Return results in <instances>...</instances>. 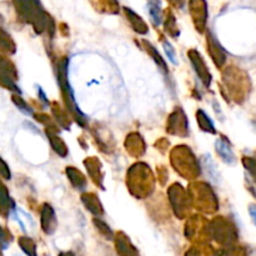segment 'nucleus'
<instances>
[{
	"instance_id": "1",
	"label": "nucleus",
	"mask_w": 256,
	"mask_h": 256,
	"mask_svg": "<svg viewBox=\"0 0 256 256\" xmlns=\"http://www.w3.org/2000/svg\"><path fill=\"white\" fill-rule=\"evenodd\" d=\"M172 164L185 179H192L200 174V165L188 146H178L172 152Z\"/></svg>"
},
{
	"instance_id": "2",
	"label": "nucleus",
	"mask_w": 256,
	"mask_h": 256,
	"mask_svg": "<svg viewBox=\"0 0 256 256\" xmlns=\"http://www.w3.org/2000/svg\"><path fill=\"white\" fill-rule=\"evenodd\" d=\"M129 184L132 182V185H129V190H132V194H136V190L139 192L138 198H144L145 195L150 194L152 190V188H149V185L152 186V176L150 170L148 169V166L145 164H138L134 165L132 169L129 170Z\"/></svg>"
},
{
	"instance_id": "3",
	"label": "nucleus",
	"mask_w": 256,
	"mask_h": 256,
	"mask_svg": "<svg viewBox=\"0 0 256 256\" xmlns=\"http://www.w3.org/2000/svg\"><path fill=\"white\" fill-rule=\"evenodd\" d=\"M59 85L60 89L62 90V96H64L65 102H66L68 108L75 115V119L78 120V122L84 125L85 116L82 114L79 108H78L76 102L74 100V95H72V90L70 89L69 82H68V59H64L59 64Z\"/></svg>"
},
{
	"instance_id": "4",
	"label": "nucleus",
	"mask_w": 256,
	"mask_h": 256,
	"mask_svg": "<svg viewBox=\"0 0 256 256\" xmlns=\"http://www.w3.org/2000/svg\"><path fill=\"white\" fill-rule=\"evenodd\" d=\"M169 198L172 202V208H174L175 214L179 218H184L185 212L189 209V205H188L189 199H188V198L190 196H188V195L185 194V192L182 189V186L175 184L169 189Z\"/></svg>"
},
{
	"instance_id": "5",
	"label": "nucleus",
	"mask_w": 256,
	"mask_h": 256,
	"mask_svg": "<svg viewBox=\"0 0 256 256\" xmlns=\"http://www.w3.org/2000/svg\"><path fill=\"white\" fill-rule=\"evenodd\" d=\"M189 59L190 62H192V66H194V70L196 72L198 76H199L200 80L202 82V84L206 88H209L210 82H212V74H210L209 70H208L202 55H200L196 50H190Z\"/></svg>"
},
{
	"instance_id": "6",
	"label": "nucleus",
	"mask_w": 256,
	"mask_h": 256,
	"mask_svg": "<svg viewBox=\"0 0 256 256\" xmlns=\"http://www.w3.org/2000/svg\"><path fill=\"white\" fill-rule=\"evenodd\" d=\"M168 132L172 134L188 135V122L182 110H176L169 116V124H168Z\"/></svg>"
},
{
	"instance_id": "7",
	"label": "nucleus",
	"mask_w": 256,
	"mask_h": 256,
	"mask_svg": "<svg viewBox=\"0 0 256 256\" xmlns=\"http://www.w3.org/2000/svg\"><path fill=\"white\" fill-rule=\"evenodd\" d=\"M42 226L46 234H52L56 229V218L50 205L44 204L42 209Z\"/></svg>"
},
{
	"instance_id": "8",
	"label": "nucleus",
	"mask_w": 256,
	"mask_h": 256,
	"mask_svg": "<svg viewBox=\"0 0 256 256\" xmlns=\"http://www.w3.org/2000/svg\"><path fill=\"white\" fill-rule=\"evenodd\" d=\"M208 44H209V54L212 56L214 62L218 66H222L225 62V60H226V56H225L222 46L218 44V42L214 39L212 34H208Z\"/></svg>"
},
{
	"instance_id": "9",
	"label": "nucleus",
	"mask_w": 256,
	"mask_h": 256,
	"mask_svg": "<svg viewBox=\"0 0 256 256\" xmlns=\"http://www.w3.org/2000/svg\"><path fill=\"white\" fill-rule=\"evenodd\" d=\"M116 249L122 256H139L138 250L135 249L134 245L130 242L126 235L119 234L116 238Z\"/></svg>"
},
{
	"instance_id": "10",
	"label": "nucleus",
	"mask_w": 256,
	"mask_h": 256,
	"mask_svg": "<svg viewBox=\"0 0 256 256\" xmlns=\"http://www.w3.org/2000/svg\"><path fill=\"white\" fill-rule=\"evenodd\" d=\"M216 152L226 164H234L235 162L234 152H232V148L228 144V142H225L224 139H219L216 142Z\"/></svg>"
},
{
	"instance_id": "11",
	"label": "nucleus",
	"mask_w": 256,
	"mask_h": 256,
	"mask_svg": "<svg viewBox=\"0 0 256 256\" xmlns=\"http://www.w3.org/2000/svg\"><path fill=\"white\" fill-rule=\"evenodd\" d=\"M82 202L85 204V206L88 208L89 212H92L94 215H100L102 214V208L100 202L98 200V198L94 194H84L82 198Z\"/></svg>"
},
{
	"instance_id": "12",
	"label": "nucleus",
	"mask_w": 256,
	"mask_h": 256,
	"mask_svg": "<svg viewBox=\"0 0 256 256\" xmlns=\"http://www.w3.org/2000/svg\"><path fill=\"white\" fill-rule=\"evenodd\" d=\"M125 12H126L128 18H129V22L130 24H132V29H134L136 32H139V34H146L148 32L146 24H145V22H142V20L140 19L134 12H132V10L125 9Z\"/></svg>"
},
{
	"instance_id": "13",
	"label": "nucleus",
	"mask_w": 256,
	"mask_h": 256,
	"mask_svg": "<svg viewBox=\"0 0 256 256\" xmlns=\"http://www.w3.org/2000/svg\"><path fill=\"white\" fill-rule=\"evenodd\" d=\"M134 136H135L134 134L128 136L126 142H130V145L126 144L128 152L135 155H139V154L142 155V152H144V142H142V136H139L138 134H136V139H134Z\"/></svg>"
},
{
	"instance_id": "14",
	"label": "nucleus",
	"mask_w": 256,
	"mask_h": 256,
	"mask_svg": "<svg viewBox=\"0 0 256 256\" xmlns=\"http://www.w3.org/2000/svg\"><path fill=\"white\" fill-rule=\"evenodd\" d=\"M66 174L69 176V180L72 182V184L74 185L76 189H84L85 185H86V180L82 176V172H78L75 168H68Z\"/></svg>"
},
{
	"instance_id": "15",
	"label": "nucleus",
	"mask_w": 256,
	"mask_h": 256,
	"mask_svg": "<svg viewBox=\"0 0 256 256\" xmlns=\"http://www.w3.org/2000/svg\"><path fill=\"white\" fill-rule=\"evenodd\" d=\"M48 136H49V142H52V146L60 156H66L68 154V149H66V145L62 142V140L60 138H58L56 135L52 134V132H48Z\"/></svg>"
},
{
	"instance_id": "16",
	"label": "nucleus",
	"mask_w": 256,
	"mask_h": 256,
	"mask_svg": "<svg viewBox=\"0 0 256 256\" xmlns=\"http://www.w3.org/2000/svg\"><path fill=\"white\" fill-rule=\"evenodd\" d=\"M198 116V122H199L200 128H202L204 132H212V134H215V126L214 124H212V122L210 120V118L206 114H205L202 110H199L196 114Z\"/></svg>"
},
{
	"instance_id": "17",
	"label": "nucleus",
	"mask_w": 256,
	"mask_h": 256,
	"mask_svg": "<svg viewBox=\"0 0 256 256\" xmlns=\"http://www.w3.org/2000/svg\"><path fill=\"white\" fill-rule=\"evenodd\" d=\"M85 165L88 166V172L89 174H92V180L96 182L100 185L102 182V176H100V164L96 159H89L85 162Z\"/></svg>"
},
{
	"instance_id": "18",
	"label": "nucleus",
	"mask_w": 256,
	"mask_h": 256,
	"mask_svg": "<svg viewBox=\"0 0 256 256\" xmlns=\"http://www.w3.org/2000/svg\"><path fill=\"white\" fill-rule=\"evenodd\" d=\"M19 245L22 248V252H25L28 256H36V246H35L34 242L29 238L24 236L19 239Z\"/></svg>"
},
{
	"instance_id": "19",
	"label": "nucleus",
	"mask_w": 256,
	"mask_h": 256,
	"mask_svg": "<svg viewBox=\"0 0 256 256\" xmlns=\"http://www.w3.org/2000/svg\"><path fill=\"white\" fill-rule=\"evenodd\" d=\"M144 44L146 45L148 52H149V54L152 55V59L155 60V62H156V64L159 65V66H162V72H168V65H166V62H164V59H162V55H160L159 52H158V50L155 49V48L152 46V44H149V42H144Z\"/></svg>"
},
{
	"instance_id": "20",
	"label": "nucleus",
	"mask_w": 256,
	"mask_h": 256,
	"mask_svg": "<svg viewBox=\"0 0 256 256\" xmlns=\"http://www.w3.org/2000/svg\"><path fill=\"white\" fill-rule=\"evenodd\" d=\"M94 224L96 225L98 230H99V232H102V235H105V236H106V239H112V229H110V228L108 226V225L105 224L104 222H102V220L95 219V220H94Z\"/></svg>"
},
{
	"instance_id": "21",
	"label": "nucleus",
	"mask_w": 256,
	"mask_h": 256,
	"mask_svg": "<svg viewBox=\"0 0 256 256\" xmlns=\"http://www.w3.org/2000/svg\"><path fill=\"white\" fill-rule=\"evenodd\" d=\"M12 102H14L15 104H16L18 106H19V110H22V112H24V114L32 115V108H29V105H28L26 102H25L24 100L22 99V98H20V96H12Z\"/></svg>"
},
{
	"instance_id": "22",
	"label": "nucleus",
	"mask_w": 256,
	"mask_h": 256,
	"mask_svg": "<svg viewBox=\"0 0 256 256\" xmlns=\"http://www.w3.org/2000/svg\"><path fill=\"white\" fill-rule=\"evenodd\" d=\"M149 12L152 15V19L154 22L155 25H160L162 22V16H160V9L158 6V4H152L149 8Z\"/></svg>"
},
{
	"instance_id": "23",
	"label": "nucleus",
	"mask_w": 256,
	"mask_h": 256,
	"mask_svg": "<svg viewBox=\"0 0 256 256\" xmlns=\"http://www.w3.org/2000/svg\"><path fill=\"white\" fill-rule=\"evenodd\" d=\"M164 50H165V52H166L168 58H169V59H170V62H172V64H175V65H176V64H178V60H176V54H175V50H174V48H172V45H170V42H164Z\"/></svg>"
},
{
	"instance_id": "24",
	"label": "nucleus",
	"mask_w": 256,
	"mask_h": 256,
	"mask_svg": "<svg viewBox=\"0 0 256 256\" xmlns=\"http://www.w3.org/2000/svg\"><path fill=\"white\" fill-rule=\"evenodd\" d=\"M249 212L252 218V222H254V224L256 225V205H252V206H250Z\"/></svg>"
},
{
	"instance_id": "25",
	"label": "nucleus",
	"mask_w": 256,
	"mask_h": 256,
	"mask_svg": "<svg viewBox=\"0 0 256 256\" xmlns=\"http://www.w3.org/2000/svg\"><path fill=\"white\" fill-rule=\"evenodd\" d=\"M38 88V92H39V96H40V99L42 100V102H44V104H48V99H46V96H45V94L44 92H42V90L40 89V86H36Z\"/></svg>"
},
{
	"instance_id": "26",
	"label": "nucleus",
	"mask_w": 256,
	"mask_h": 256,
	"mask_svg": "<svg viewBox=\"0 0 256 256\" xmlns=\"http://www.w3.org/2000/svg\"><path fill=\"white\" fill-rule=\"evenodd\" d=\"M2 176H4L5 179H9L10 178V174H8V166L5 162H2Z\"/></svg>"
},
{
	"instance_id": "27",
	"label": "nucleus",
	"mask_w": 256,
	"mask_h": 256,
	"mask_svg": "<svg viewBox=\"0 0 256 256\" xmlns=\"http://www.w3.org/2000/svg\"><path fill=\"white\" fill-rule=\"evenodd\" d=\"M59 256H74L72 254V252H62Z\"/></svg>"
}]
</instances>
